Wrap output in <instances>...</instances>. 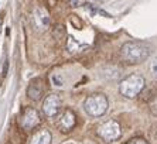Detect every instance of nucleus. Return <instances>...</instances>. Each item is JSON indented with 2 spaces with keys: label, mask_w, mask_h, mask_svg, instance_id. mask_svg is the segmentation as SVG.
I'll use <instances>...</instances> for the list:
<instances>
[{
  "label": "nucleus",
  "mask_w": 157,
  "mask_h": 144,
  "mask_svg": "<svg viewBox=\"0 0 157 144\" xmlns=\"http://www.w3.org/2000/svg\"><path fill=\"white\" fill-rule=\"evenodd\" d=\"M33 23L37 30L45 31L50 27V14L44 7H36L33 11Z\"/></svg>",
  "instance_id": "6e6552de"
},
{
  "label": "nucleus",
  "mask_w": 157,
  "mask_h": 144,
  "mask_svg": "<svg viewBox=\"0 0 157 144\" xmlns=\"http://www.w3.org/2000/svg\"><path fill=\"white\" fill-rule=\"evenodd\" d=\"M52 82H54V85H57V86H62V83H64L58 75H52Z\"/></svg>",
  "instance_id": "2eb2a0df"
},
{
  "label": "nucleus",
  "mask_w": 157,
  "mask_h": 144,
  "mask_svg": "<svg viewBox=\"0 0 157 144\" xmlns=\"http://www.w3.org/2000/svg\"><path fill=\"white\" fill-rule=\"evenodd\" d=\"M150 69H151V75H153L154 78H157V58L154 59L153 62H151V66H150Z\"/></svg>",
  "instance_id": "4468645a"
},
{
  "label": "nucleus",
  "mask_w": 157,
  "mask_h": 144,
  "mask_svg": "<svg viewBox=\"0 0 157 144\" xmlns=\"http://www.w3.org/2000/svg\"><path fill=\"white\" fill-rule=\"evenodd\" d=\"M61 110V97L57 93L48 95L43 102V112L47 117H54Z\"/></svg>",
  "instance_id": "423d86ee"
},
{
  "label": "nucleus",
  "mask_w": 157,
  "mask_h": 144,
  "mask_svg": "<svg viewBox=\"0 0 157 144\" xmlns=\"http://www.w3.org/2000/svg\"><path fill=\"white\" fill-rule=\"evenodd\" d=\"M67 48H68V51H70V52H79V51L85 50V48H86V45L78 43L74 37H70V38H68V41H67Z\"/></svg>",
  "instance_id": "9b49d317"
},
{
  "label": "nucleus",
  "mask_w": 157,
  "mask_h": 144,
  "mask_svg": "<svg viewBox=\"0 0 157 144\" xmlns=\"http://www.w3.org/2000/svg\"><path fill=\"white\" fill-rule=\"evenodd\" d=\"M150 47L142 41H129L121 48V57L126 64H142L150 57Z\"/></svg>",
  "instance_id": "f257e3e1"
},
{
  "label": "nucleus",
  "mask_w": 157,
  "mask_h": 144,
  "mask_svg": "<svg viewBox=\"0 0 157 144\" xmlns=\"http://www.w3.org/2000/svg\"><path fill=\"white\" fill-rule=\"evenodd\" d=\"M98 134L101 138H103L105 141L110 143V141H116L121 138L122 136V129L121 124L116 120H108L103 124H101V127L98 129Z\"/></svg>",
  "instance_id": "20e7f679"
},
{
  "label": "nucleus",
  "mask_w": 157,
  "mask_h": 144,
  "mask_svg": "<svg viewBox=\"0 0 157 144\" xmlns=\"http://www.w3.org/2000/svg\"><path fill=\"white\" fill-rule=\"evenodd\" d=\"M41 122V117L34 108H26L23 110V115L20 117V124L24 130H31L37 127Z\"/></svg>",
  "instance_id": "39448f33"
},
{
  "label": "nucleus",
  "mask_w": 157,
  "mask_h": 144,
  "mask_svg": "<svg viewBox=\"0 0 157 144\" xmlns=\"http://www.w3.org/2000/svg\"><path fill=\"white\" fill-rule=\"evenodd\" d=\"M43 95H44L43 79L36 78V79H33L31 82L29 83V88H27V96H29L31 100L37 102V100H40L41 97H43Z\"/></svg>",
  "instance_id": "1a4fd4ad"
},
{
  "label": "nucleus",
  "mask_w": 157,
  "mask_h": 144,
  "mask_svg": "<svg viewBox=\"0 0 157 144\" xmlns=\"http://www.w3.org/2000/svg\"><path fill=\"white\" fill-rule=\"evenodd\" d=\"M75 124H77V117H75L74 112L70 110V109H65V110L58 116L57 126H58V129L61 130L62 133H68V131H71V130L75 127Z\"/></svg>",
  "instance_id": "0eeeda50"
},
{
  "label": "nucleus",
  "mask_w": 157,
  "mask_h": 144,
  "mask_svg": "<svg viewBox=\"0 0 157 144\" xmlns=\"http://www.w3.org/2000/svg\"><path fill=\"white\" fill-rule=\"evenodd\" d=\"M52 141V136L48 130L43 129L40 131H37L36 134L31 138V143L30 144H51Z\"/></svg>",
  "instance_id": "9d476101"
},
{
  "label": "nucleus",
  "mask_w": 157,
  "mask_h": 144,
  "mask_svg": "<svg viewBox=\"0 0 157 144\" xmlns=\"http://www.w3.org/2000/svg\"><path fill=\"white\" fill-rule=\"evenodd\" d=\"M146 86V81L140 75H129L126 76L119 85V92L122 96L128 99H135L137 95H140L143 89Z\"/></svg>",
  "instance_id": "7ed1b4c3"
},
{
  "label": "nucleus",
  "mask_w": 157,
  "mask_h": 144,
  "mask_svg": "<svg viewBox=\"0 0 157 144\" xmlns=\"http://www.w3.org/2000/svg\"><path fill=\"white\" fill-rule=\"evenodd\" d=\"M126 144H149V143H147L144 138H139V137H137V138H132V140H129Z\"/></svg>",
  "instance_id": "ddd939ff"
},
{
  "label": "nucleus",
  "mask_w": 157,
  "mask_h": 144,
  "mask_svg": "<svg viewBox=\"0 0 157 144\" xmlns=\"http://www.w3.org/2000/svg\"><path fill=\"white\" fill-rule=\"evenodd\" d=\"M149 108H150V112L153 113L154 116H157V93H154L151 96V100L149 102Z\"/></svg>",
  "instance_id": "f8f14e48"
},
{
  "label": "nucleus",
  "mask_w": 157,
  "mask_h": 144,
  "mask_svg": "<svg viewBox=\"0 0 157 144\" xmlns=\"http://www.w3.org/2000/svg\"><path fill=\"white\" fill-rule=\"evenodd\" d=\"M2 27H3V16H0V31H2Z\"/></svg>",
  "instance_id": "dca6fc26"
},
{
  "label": "nucleus",
  "mask_w": 157,
  "mask_h": 144,
  "mask_svg": "<svg viewBox=\"0 0 157 144\" xmlns=\"http://www.w3.org/2000/svg\"><path fill=\"white\" fill-rule=\"evenodd\" d=\"M68 144H72V143H68Z\"/></svg>",
  "instance_id": "f3484780"
},
{
  "label": "nucleus",
  "mask_w": 157,
  "mask_h": 144,
  "mask_svg": "<svg viewBox=\"0 0 157 144\" xmlns=\"http://www.w3.org/2000/svg\"><path fill=\"white\" fill-rule=\"evenodd\" d=\"M109 106L108 97L103 93H92L85 99L84 102V110L88 116L91 117H101L106 113Z\"/></svg>",
  "instance_id": "f03ea898"
}]
</instances>
